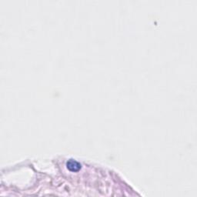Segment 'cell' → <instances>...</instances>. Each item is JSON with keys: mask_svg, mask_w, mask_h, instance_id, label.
<instances>
[{"mask_svg": "<svg viewBox=\"0 0 197 197\" xmlns=\"http://www.w3.org/2000/svg\"><path fill=\"white\" fill-rule=\"evenodd\" d=\"M67 168L71 171H78L81 168V165L75 160L70 159L67 163Z\"/></svg>", "mask_w": 197, "mask_h": 197, "instance_id": "obj_1", "label": "cell"}]
</instances>
